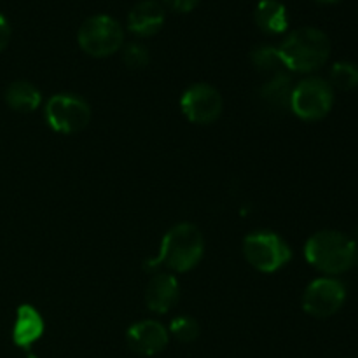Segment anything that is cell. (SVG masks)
Masks as SVG:
<instances>
[{
  "mask_svg": "<svg viewBox=\"0 0 358 358\" xmlns=\"http://www.w3.org/2000/svg\"><path fill=\"white\" fill-rule=\"evenodd\" d=\"M353 241H355L357 243V247H358V227L355 229V238H353Z\"/></svg>",
  "mask_w": 358,
  "mask_h": 358,
  "instance_id": "obj_24",
  "label": "cell"
},
{
  "mask_svg": "<svg viewBox=\"0 0 358 358\" xmlns=\"http://www.w3.org/2000/svg\"><path fill=\"white\" fill-rule=\"evenodd\" d=\"M331 41L318 28L304 27L290 31L278 51L285 69L299 73H311L322 69L331 56Z\"/></svg>",
  "mask_w": 358,
  "mask_h": 358,
  "instance_id": "obj_1",
  "label": "cell"
},
{
  "mask_svg": "<svg viewBox=\"0 0 358 358\" xmlns=\"http://www.w3.org/2000/svg\"><path fill=\"white\" fill-rule=\"evenodd\" d=\"M185 117L196 124H210L217 121L222 112V96L208 84H194L184 93L180 100Z\"/></svg>",
  "mask_w": 358,
  "mask_h": 358,
  "instance_id": "obj_9",
  "label": "cell"
},
{
  "mask_svg": "<svg viewBox=\"0 0 358 358\" xmlns=\"http://www.w3.org/2000/svg\"><path fill=\"white\" fill-rule=\"evenodd\" d=\"M306 261L325 275H341L357 262L358 250L353 238L339 231H320L306 241Z\"/></svg>",
  "mask_w": 358,
  "mask_h": 358,
  "instance_id": "obj_3",
  "label": "cell"
},
{
  "mask_svg": "<svg viewBox=\"0 0 358 358\" xmlns=\"http://www.w3.org/2000/svg\"><path fill=\"white\" fill-rule=\"evenodd\" d=\"M243 252L247 261L262 273H275L292 257L290 247L282 236L269 231H259L245 238Z\"/></svg>",
  "mask_w": 358,
  "mask_h": 358,
  "instance_id": "obj_6",
  "label": "cell"
},
{
  "mask_svg": "<svg viewBox=\"0 0 358 358\" xmlns=\"http://www.w3.org/2000/svg\"><path fill=\"white\" fill-rule=\"evenodd\" d=\"M357 261H358V257H357Z\"/></svg>",
  "mask_w": 358,
  "mask_h": 358,
  "instance_id": "obj_25",
  "label": "cell"
},
{
  "mask_svg": "<svg viewBox=\"0 0 358 358\" xmlns=\"http://www.w3.org/2000/svg\"><path fill=\"white\" fill-rule=\"evenodd\" d=\"M317 2H320V3H336V2H339V0H317Z\"/></svg>",
  "mask_w": 358,
  "mask_h": 358,
  "instance_id": "obj_23",
  "label": "cell"
},
{
  "mask_svg": "<svg viewBox=\"0 0 358 358\" xmlns=\"http://www.w3.org/2000/svg\"><path fill=\"white\" fill-rule=\"evenodd\" d=\"M77 42L86 55L94 58H105L122 48L124 31L117 20L107 14L91 16L80 24Z\"/></svg>",
  "mask_w": 358,
  "mask_h": 358,
  "instance_id": "obj_4",
  "label": "cell"
},
{
  "mask_svg": "<svg viewBox=\"0 0 358 358\" xmlns=\"http://www.w3.org/2000/svg\"><path fill=\"white\" fill-rule=\"evenodd\" d=\"M44 334L42 315L30 304H21L16 311V322L13 327V341L20 348H30Z\"/></svg>",
  "mask_w": 358,
  "mask_h": 358,
  "instance_id": "obj_13",
  "label": "cell"
},
{
  "mask_svg": "<svg viewBox=\"0 0 358 358\" xmlns=\"http://www.w3.org/2000/svg\"><path fill=\"white\" fill-rule=\"evenodd\" d=\"M254 20L266 34H283L289 28V14L280 0H261L255 7Z\"/></svg>",
  "mask_w": 358,
  "mask_h": 358,
  "instance_id": "obj_14",
  "label": "cell"
},
{
  "mask_svg": "<svg viewBox=\"0 0 358 358\" xmlns=\"http://www.w3.org/2000/svg\"><path fill=\"white\" fill-rule=\"evenodd\" d=\"M6 101L17 112H31L41 105V91L28 80H14L6 90Z\"/></svg>",
  "mask_w": 358,
  "mask_h": 358,
  "instance_id": "obj_15",
  "label": "cell"
},
{
  "mask_svg": "<svg viewBox=\"0 0 358 358\" xmlns=\"http://www.w3.org/2000/svg\"><path fill=\"white\" fill-rule=\"evenodd\" d=\"M334 87L341 91H352L358 87V65L352 62H338L331 69V83Z\"/></svg>",
  "mask_w": 358,
  "mask_h": 358,
  "instance_id": "obj_17",
  "label": "cell"
},
{
  "mask_svg": "<svg viewBox=\"0 0 358 358\" xmlns=\"http://www.w3.org/2000/svg\"><path fill=\"white\" fill-rule=\"evenodd\" d=\"M252 63L257 70L271 72L273 76H276V73H280V70L285 69L278 48H273V45H261V48L254 49L252 51Z\"/></svg>",
  "mask_w": 358,
  "mask_h": 358,
  "instance_id": "obj_18",
  "label": "cell"
},
{
  "mask_svg": "<svg viewBox=\"0 0 358 358\" xmlns=\"http://www.w3.org/2000/svg\"><path fill=\"white\" fill-rule=\"evenodd\" d=\"M170 332L182 343H192L199 336V324L192 317H177L170 325Z\"/></svg>",
  "mask_w": 358,
  "mask_h": 358,
  "instance_id": "obj_19",
  "label": "cell"
},
{
  "mask_svg": "<svg viewBox=\"0 0 358 358\" xmlns=\"http://www.w3.org/2000/svg\"><path fill=\"white\" fill-rule=\"evenodd\" d=\"M44 115L55 131L70 135L86 128L91 119V108L87 101L77 94L62 93L48 101Z\"/></svg>",
  "mask_w": 358,
  "mask_h": 358,
  "instance_id": "obj_7",
  "label": "cell"
},
{
  "mask_svg": "<svg viewBox=\"0 0 358 358\" xmlns=\"http://www.w3.org/2000/svg\"><path fill=\"white\" fill-rule=\"evenodd\" d=\"M203 252H205V240L198 227L189 222L178 224L164 234L159 254L156 259L147 262V268L154 269L163 264L171 271L185 273L201 261Z\"/></svg>",
  "mask_w": 358,
  "mask_h": 358,
  "instance_id": "obj_2",
  "label": "cell"
},
{
  "mask_svg": "<svg viewBox=\"0 0 358 358\" xmlns=\"http://www.w3.org/2000/svg\"><path fill=\"white\" fill-rule=\"evenodd\" d=\"M164 17V7L157 0H142L129 10L128 28L138 37H150L163 28Z\"/></svg>",
  "mask_w": 358,
  "mask_h": 358,
  "instance_id": "obj_11",
  "label": "cell"
},
{
  "mask_svg": "<svg viewBox=\"0 0 358 358\" xmlns=\"http://www.w3.org/2000/svg\"><path fill=\"white\" fill-rule=\"evenodd\" d=\"M292 79L287 73H276L271 77V80L262 86L261 94L262 100L268 101L273 107H290V98H292Z\"/></svg>",
  "mask_w": 358,
  "mask_h": 358,
  "instance_id": "obj_16",
  "label": "cell"
},
{
  "mask_svg": "<svg viewBox=\"0 0 358 358\" xmlns=\"http://www.w3.org/2000/svg\"><path fill=\"white\" fill-rule=\"evenodd\" d=\"M334 105V90L320 77H308L294 86L290 108L303 121H320Z\"/></svg>",
  "mask_w": 358,
  "mask_h": 358,
  "instance_id": "obj_5",
  "label": "cell"
},
{
  "mask_svg": "<svg viewBox=\"0 0 358 358\" xmlns=\"http://www.w3.org/2000/svg\"><path fill=\"white\" fill-rule=\"evenodd\" d=\"M346 301V287L336 278H318L308 285L303 308L315 318H329L338 313Z\"/></svg>",
  "mask_w": 358,
  "mask_h": 358,
  "instance_id": "obj_8",
  "label": "cell"
},
{
  "mask_svg": "<svg viewBox=\"0 0 358 358\" xmlns=\"http://www.w3.org/2000/svg\"><path fill=\"white\" fill-rule=\"evenodd\" d=\"M10 41V24L3 14H0V52L7 48Z\"/></svg>",
  "mask_w": 358,
  "mask_h": 358,
  "instance_id": "obj_22",
  "label": "cell"
},
{
  "mask_svg": "<svg viewBox=\"0 0 358 358\" xmlns=\"http://www.w3.org/2000/svg\"><path fill=\"white\" fill-rule=\"evenodd\" d=\"M126 341L133 352L152 357L163 352L168 345V331L156 320H143L131 325L126 334Z\"/></svg>",
  "mask_w": 358,
  "mask_h": 358,
  "instance_id": "obj_10",
  "label": "cell"
},
{
  "mask_svg": "<svg viewBox=\"0 0 358 358\" xmlns=\"http://www.w3.org/2000/svg\"><path fill=\"white\" fill-rule=\"evenodd\" d=\"M180 296V285L177 278L168 273H159L150 280L145 292L147 306L154 313H168L177 304Z\"/></svg>",
  "mask_w": 358,
  "mask_h": 358,
  "instance_id": "obj_12",
  "label": "cell"
},
{
  "mask_svg": "<svg viewBox=\"0 0 358 358\" xmlns=\"http://www.w3.org/2000/svg\"><path fill=\"white\" fill-rule=\"evenodd\" d=\"M122 62L128 69L131 70H142L149 65L150 55L147 51V48L143 44H138V42H131L124 48L122 51Z\"/></svg>",
  "mask_w": 358,
  "mask_h": 358,
  "instance_id": "obj_20",
  "label": "cell"
},
{
  "mask_svg": "<svg viewBox=\"0 0 358 358\" xmlns=\"http://www.w3.org/2000/svg\"><path fill=\"white\" fill-rule=\"evenodd\" d=\"M164 3L175 13H191L192 9H196L199 0H164Z\"/></svg>",
  "mask_w": 358,
  "mask_h": 358,
  "instance_id": "obj_21",
  "label": "cell"
}]
</instances>
